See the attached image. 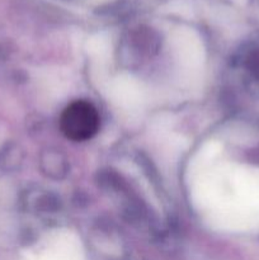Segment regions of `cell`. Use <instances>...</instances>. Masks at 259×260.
I'll return each instance as SVG.
<instances>
[{"instance_id": "6da1fadb", "label": "cell", "mask_w": 259, "mask_h": 260, "mask_svg": "<svg viewBox=\"0 0 259 260\" xmlns=\"http://www.w3.org/2000/svg\"><path fill=\"white\" fill-rule=\"evenodd\" d=\"M99 114L94 106L85 101L69 104L60 118L62 134L73 141H86L99 129Z\"/></svg>"}]
</instances>
